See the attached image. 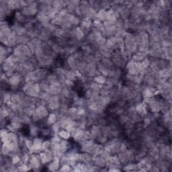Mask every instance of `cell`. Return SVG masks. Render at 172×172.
I'll return each instance as SVG.
<instances>
[{
    "label": "cell",
    "mask_w": 172,
    "mask_h": 172,
    "mask_svg": "<svg viewBox=\"0 0 172 172\" xmlns=\"http://www.w3.org/2000/svg\"><path fill=\"white\" fill-rule=\"evenodd\" d=\"M107 78H106L105 76H102V75H98L96 77H94L93 78L94 82L98 83V84L100 85H103L106 83V81Z\"/></svg>",
    "instance_id": "obj_4"
},
{
    "label": "cell",
    "mask_w": 172,
    "mask_h": 172,
    "mask_svg": "<svg viewBox=\"0 0 172 172\" xmlns=\"http://www.w3.org/2000/svg\"><path fill=\"white\" fill-rule=\"evenodd\" d=\"M58 121V118H57V116L55 113H50L48 114L47 120V124L48 125H52L55 123H56Z\"/></svg>",
    "instance_id": "obj_2"
},
{
    "label": "cell",
    "mask_w": 172,
    "mask_h": 172,
    "mask_svg": "<svg viewBox=\"0 0 172 172\" xmlns=\"http://www.w3.org/2000/svg\"><path fill=\"white\" fill-rule=\"evenodd\" d=\"M52 147L51 141H45L42 144V151H51Z\"/></svg>",
    "instance_id": "obj_3"
},
{
    "label": "cell",
    "mask_w": 172,
    "mask_h": 172,
    "mask_svg": "<svg viewBox=\"0 0 172 172\" xmlns=\"http://www.w3.org/2000/svg\"><path fill=\"white\" fill-rule=\"evenodd\" d=\"M57 134H58L59 137H60L61 139L63 140H68L71 137V136L69 131H68L67 130L64 129H60V131L58 132Z\"/></svg>",
    "instance_id": "obj_1"
}]
</instances>
